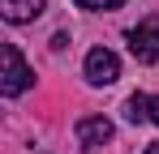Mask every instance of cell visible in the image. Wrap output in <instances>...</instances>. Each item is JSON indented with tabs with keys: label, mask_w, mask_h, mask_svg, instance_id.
<instances>
[{
	"label": "cell",
	"mask_w": 159,
	"mask_h": 154,
	"mask_svg": "<svg viewBox=\"0 0 159 154\" xmlns=\"http://www.w3.org/2000/svg\"><path fill=\"white\" fill-rule=\"evenodd\" d=\"M30 81H34V73L26 69L22 51L13 47V43H4V47H0V94L17 99L22 90H30Z\"/></svg>",
	"instance_id": "6da1fadb"
},
{
	"label": "cell",
	"mask_w": 159,
	"mask_h": 154,
	"mask_svg": "<svg viewBox=\"0 0 159 154\" xmlns=\"http://www.w3.org/2000/svg\"><path fill=\"white\" fill-rule=\"evenodd\" d=\"M129 51L138 64H159V17H146L129 30Z\"/></svg>",
	"instance_id": "7a4b0ae2"
},
{
	"label": "cell",
	"mask_w": 159,
	"mask_h": 154,
	"mask_svg": "<svg viewBox=\"0 0 159 154\" xmlns=\"http://www.w3.org/2000/svg\"><path fill=\"white\" fill-rule=\"evenodd\" d=\"M116 77H120V60H116V51H107V47L86 51V81H90V86H112Z\"/></svg>",
	"instance_id": "3957f363"
},
{
	"label": "cell",
	"mask_w": 159,
	"mask_h": 154,
	"mask_svg": "<svg viewBox=\"0 0 159 154\" xmlns=\"http://www.w3.org/2000/svg\"><path fill=\"white\" fill-rule=\"evenodd\" d=\"M78 141H82V150H99V146H107L112 141V120L107 116H82L78 120Z\"/></svg>",
	"instance_id": "277c9868"
},
{
	"label": "cell",
	"mask_w": 159,
	"mask_h": 154,
	"mask_svg": "<svg viewBox=\"0 0 159 154\" xmlns=\"http://www.w3.org/2000/svg\"><path fill=\"white\" fill-rule=\"evenodd\" d=\"M43 9H48V0H0V13H4V22H13V26L34 22Z\"/></svg>",
	"instance_id": "5b68a950"
},
{
	"label": "cell",
	"mask_w": 159,
	"mask_h": 154,
	"mask_svg": "<svg viewBox=\"0 0 159 154\" xmlns=\"http://www.w3.org/2000/svg\"><path fill=\"white\" fill-rule=\"evenodd\" d=\"M125 116H129V124H142V120H151V99L146 94H133L125 103Z\"/></svg>",
	"instance_id": "8992f818"
},
{
	"label": "cell",
	"mask_w": 159,
	"mask_h": 154,
	"mask_svg": "<svg viewBox=\"0 0 159 154\" xmlns=\"http://www.w3.org/2000/svg\"><path fill=\"white\" fill-rule=\"evenodd\" d=\"M82 9H99V13H103V9H120V4H125V0H78Z\"/></svg>",
	"instance_id": "52a82bcc"
},
{
	"label": "cell",
	"mask_w": 159,
	"mask_h": 154,
	"mask_svg": "<svg viewBox=\"0 0 159 154\" xmlns=\"http://www.w3.org/2000/svg\"><path fill=\"white\" fill-rule=\"evenodd\" d=\"M151 124H159V99H151Z\"/></svg>",
	"instance_id": "ba28073f"
},
{
	"label": "cell",
	"mask_w": 159,
	"mask_h": 154,
	"mask_svg": "<svg viewBox=\"0 0 159 154\" xmlns=\"http://www.w3.org/2000/svg\"><path fill=\"white\" fill-rule=\"evenodd\" d=\"M142 154H159V141H155V146H146V150H142Z\"/></svg>",
	"instance_id": "9c48e42d"
}]
</instances>
